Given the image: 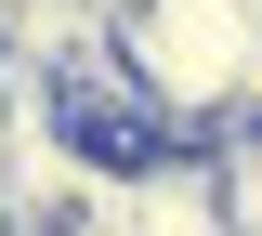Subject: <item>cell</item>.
Wrapping results in <instances>:
<instances>
[{"label": "cell", "mask_w": 262, "mask_h": 236, "mask_svg": "<svg viewBox=\"0 0 262 236\" xmlns=\"http://www.w3.org/2000/svg\"><path fill=\"white\" fill-rule=\"evenodd\" d=\"M249 39H262L249 0H118V66L184 118V144H196V118H223V105H236Z\"/></svg>", "instance_id": "cell-1"}, {"label": "cell", "mask_w": 262, "mask_h": 236, "mask_svg": "<svg viewBox=\"0 0 262 236\" xmlns=\"http://www.w3.org/2000/svg\"><path fill=\"white\" fill-rule=\"evenodd\" d=\"M196 170H210V210H223V236H262V118H249V105L196 118Z\"/></svg>", "instance_id": "cell-2"}]
</instances>
